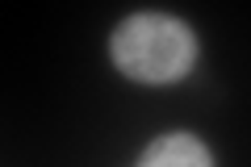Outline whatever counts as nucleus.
Here are the masks:
<instances>
[{
    "label": "nucleus",
    "instance_id": "f257e3e1",
    "mask_svg": "<svg viewBox=\"0 0 251 167\" xmlns=\"http://www.w3.org/2000/svg\"><path fill=\"white\" fill-rule=\"evenodd\" d=\"M193 54H197V42H193L188 25L168 13H134L113 34L117 67L134 79H147V84L180 79L193 67Z\"/></svg>",
    "mask_w": 251,
    "mask_h": 167
},
{
    "label": "nucleus",
    "instance_id": "f03ea898",
    "mask_svg": "<svg viewBox=\"0 0 251 167\" xmlns=\"http://www.w3.org/2000/svg\"><path fill=\"white\" fill-rule=\"evenodd\" d=\"M138 167H214V163H209V150L201 146V138H193V134H163V138H155L147 146Z\"/></svg>",
    "mask_w": 251,
    "mask_h": 167
}]
</instances>
